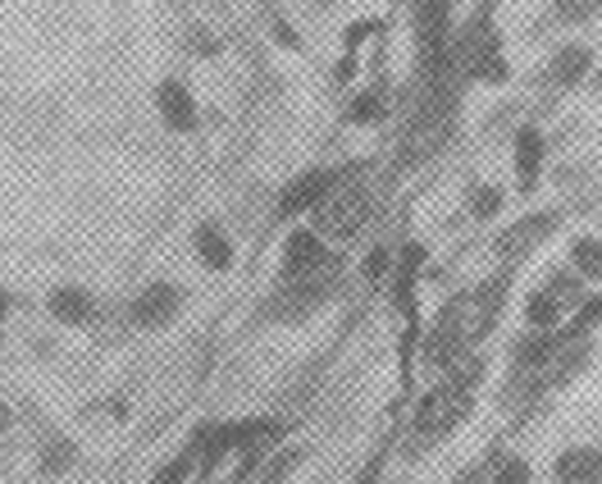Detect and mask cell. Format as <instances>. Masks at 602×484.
Returning <instances> with one entry per match:
<instances>
[{
	"label": "cell",
	"instance_id": "obj_1",
	"mask_svg": "<svg viewBox=\"0 0 602 484\" xmlns=\"http://www.w3.org/2000/svg\"><path fill=\"white\" fill-rule=\"evenodd\" d=\"M370 210H375V178L366 165H352V169H338L328 178L324 197L311 206V229L324 242H352L360 229H366Z\"/></svg>",
	"mask_w": 602,
	"mask_h": 484
},
{
	"label": "cell",
	"instance_id": "obj_2",
	"mask_svg": "<svg viewBox=\"0 0 602 484\" xmlns=\"http://www.w3.org/2000/svg\"><path fill=\"white\" fill-rule=\"evenodd\" d=\"M475 380H479L475 361L461 356L457 366L447 371V380L434 384V388L425 393V403L415 407V435H420V439H438V435H447V430H457V420H461V416L470 411V403H475Z\"/></svg>",
	"mask_w": 602,
	"mask_h": 484
},
{
	"label": "cell",
	"instance_id": "obj_3",
	"mask_svg": "<svg viewBox=\"0 0 602 484\" xmlns=\"http://www.w3.org/2000/svg\"><path fill=\"white\" fill-rule=\"evenodd\" d=\"M334 270H324V275H306V279H283V288L275 293V301H269V320L279 324H297L306 320L311 311H320L328 297H334Z\"/></svg>",
	"mask_w": 602,
	"mask_h": 484
},
{
	"label": "cell",
	"instance_id": "obj_4",
	"mask_svg": "<svg viewBox=\"0 0 602 484\" xmlns=\"http://www.w3.org/2000/svg\"><path fill=\"white\" fill-rule=\"evenodd\" d=\"M324 270H343L334 248L315 229H292L283 242V279H306V275H324Z\"/></svg>",
	"mask_w": 602,
	"mask_h": 484
},
{
	"label": "cell",
	"instance_id": "obj_5",
	"mask_svg": "<svg viewBox=\"0 0 602 484\" xmlns=\"http://www.w3.org/2000/svg\"><path fill=\"white\" fill-rule=\"evenodd\" d=\"M561 216H553V210H538V216H525L516 224H506L498 233V256L502 261H529V252H538L544 242L557 233Z\"/></svg>",
	"mask_w": 602,
	"mask_h": 484
},
{
	"label": "cell",
	"instance_id": "obj_6",
	"mask_svg": "<svg viewBox=\"0 0 602 484\" xmlns=\"http://www.w3.org/2000/svg\"><path fill=\"white\" fill-rule=\"evenodd\" d=\"M593 69H598L593 46H584V42H561V46L548 55V65H544V82L557 87V92H570V87H584Z\"/></svg>",
	"mask_w": 602,
	"mask_h": 484
},
{
	"label": "cell",
	"instance_id": "obj_7",
	"mask_svg": "<svg viewBox=\"0 0 602 484\" xmlns=\"http://www.w3.org/2000/svg\"><path fill=\"white\" fill-rule=\"evenodd\" d=\"M516 151H511V169H516V188L521 193H534L538 188V178H544V165H548V138L544 129H516V142H511Z\"/></svg>",
	"mask_w": 602,
	"mask_h": 484
},
{
	"label": "cell",
	"instance_id": "obj_8",
	"mask_svg": "<svg viewBox=\"0 0 602 484\" xmlns=\"http://www.w3.org/2000/svg\"><path fill=\"white\" fill-rule=\"evenodd\" d=\"M178 307H183V293H178V284H146L137 297H133V307H129V316H133V324L137 329H165L174 316H178Z\"/></svg>",
	"mask_w": 602,
	"mask_h": 484
},
{
	"label": "cell",
	"instance_id": "obj_9",
	"mask_svg": "<svg viewBox=\"0 0 602 484\" xmlns=\"http://www.w3.org/2000/svg\"><path fill=\"white\" fill-rule=\"evenodd\" d=\"M553 484H602V448L570 443L553 462Z\"/></svg>",
	"mask_w": 602,
	"mask_h": 484
},
{
	"label": "cell",
	"instance_id": "obj_10",
	"mask_svg": "<svg viewBox=\"0 0 602 484\" xmlns=\"http://www.w3.org/2000/svg\"><path fill=\"white\" fill-rule=\"evenodd\" d=\"M156 110H160L169 133H192L197 129V97H192V87H183L178 78H165L156 87Z\"/></svg>",
	"mask_w": 602,
	"mask_h": 484
},
{
	"label": "cell",
	"instance_id": "obj_11",
	"mask_svg": "<svg viewBox=\"0 0 602 484\" xmlns=\"http://www.w3.org/2000/svg\"><path fill=\"white\" fill-rule=\"evenodd\" d=\"M328 178H334V169H306V174H297L292 184L283 188V197H279V216H283V220H292L297 210H311V206L324 197Z\"/></svg>",
	"mask_w": 602,
	"mask_h": 484
},
{
	"label": "cell",
	"instance_id": "obj_12",
	"mask_svg": "<svg viewBox=\"0 0 602 484\" xmlns=\"http://www.w3.org/2000/svg\"><path fill=\"white\" fill-rule=\"evenodd\" d=\"M192 248H197L201 265H205V270H215V275L233 270V261H237V252H233V238H228L220 224H197V233H192Z\"/></svg>",
	"mask_w": 602,
	"mask_h": 484
},
{
	"label": "cell",
	"instance_id": "obj_13",
	"mask_svg": "<svg viewBox=\"0 0 602 484\" xmlns=\"http://www.w3.org/2000/svg\"><path fill=\"white\" fill-rule=\"evenodd\" d=\"M46 307H51V316H55L59 324H92V320H97V301H92V293H87V288H74V284L55 288Z\"/></svg>",
	"mask_w": 602,
	"mask_h": 484
},
{
	"label": "cell",
	"instance_id": "obj_14",
	"mask_svg": "<svg viewBox=\"0 0 602 484\" xmlns=\"http://www.w3.org/2000/svg\"><path fill=\"white\" fill-rule=\"evenodd\" d=\"M521 316H525V329H561V324H566V307H561V301H557L548 288H534V293L525 297Z\"/></svg>",
	"mask_w": 602,
	"mask_h": 484
},
{
	"label": "cell",
	"instance_id": "obj_15",
	"mask_svg": "<svg viewBox=\"0 0 602 484\" xmlns=\"http://www.w3.org/2000/svg\"><path fill=\"white\" fill-rule=\"evenodd\" d=\"M570 270L593 288V284H602V238H593V233H584V238H576L570 242Z\"/></svg>",
	"mask_w": 602,
	"mask_h": 484
},
{
	"label": "cell",
	"instance_id": "obj_16",
	"mask_svg": "<svg viewBox=\"0 0 602 484\" xmlns=\"http://www.w3.org/2000/svg\"><path fill=\"white\" fill-rule=\"evenodd\" d=\"M544 288H548V293L561 301L566 311H580L584 301H589V284H584V279H580V275H576V270H570V265H566V270H553Z\"/></svg>",
	"mask_w": 602,
	"mask_h": 484
},
{
	"label": "cell",
	"instance_id": "obj_17",
	"mask_svg": "<svg viewBox=\"0 0 602 484\" xmlns=\"http://www.w3.org/2000/svg\"><path fill=\"white\" fill-rule=\"evenodd\" d=\"M502 206H506V193H502L498 184H475L470 197H466L470 220H498V216H502Z\"/></svg>",
	"mask_w": 602,
	"mask_h": 484
},
{
	"label": "cell",
	"instance_id": "obj_18",
	"mask_svg": "<svg viewBox=\"0 0 602 484\" xmlns=\"http://www.w3.org/2000/svg\"><path fill=\"white\" fill-rule=\"evenodd\" d=\"M602 14V0H553V19L561 28H584Z\"/></svg>",
	"mask_w": 602,
	"mask_h": 484
},
{
	"label": "cell",
	"instance_id": "obj_19",
	"mask_svg": "<svg viewBox=\"0 0 602 484\" xmlns=\"http://www.w3.org/2000/svg\"><path fill=\"white\" fill-rule=\"evenodd\" d=\"M383 87H370V92H360L347 110V124H375V119H383Z\"/></svg>",
	"mask_w": 602,
	"mask_h": 484
},
{
	"label": "cell",
	"instance_id": "obj_20",
	"mask_svg": "<svg viewBox=\"0 0 602 484\" xmlns=\"http://www.w3.org/2000/svg\"><path fill=\"white\" fill-rule=\"evenodd\" d=\"M489 484H534V466L525 458H502L489 475Z\"/></svg>",
	"mask_w": 602,
	"mask_h": 484
},
{
	"label": "cell",
	"instance_id": "obj_21",
	"mask_svg": "<svg viewBox=\"0 0 602 484\" xmlns=\"http://www.w3.org/2000/svg\"><path fill=\"white\" fill-rule=\"evenodd\" d=\"M74 458H78V452H74V443H69V439H51V448L42 452V471H46V475H59V471H65Z\"/></svg>",
	"mask_w": 602,
	"mask_h": 484
},
{
	"label": "cell",
	"instance_id": "obj_22",
	"mask_svg": "<svg viewBox=\"0 0 602 484\" xmlns=\"http://www.w3.org/2000/svg\"><path fill=\"white\" fill-rule=\"evenodd\" d=\"M388 270H393V256H388V248H375L370 261H366V275H370V279H383Z\"/></svg>",
	"mask_w": 602,
	"mask_h": 484
},
{
	"label": "cell",
	"instance_id": "obj_23",
	"mask_svg": "<svg viewBox=\"0 0 602 484\" xmlns=\"http://www.w3.org/2000/svg\"><path fill=\"white\" fill-rule=\"evenodd\" d=\"M188 466H192L188 458H178L174 466H165V471H160L156 480H150V484H183V480H188Z\"/></svg>",
	"mask_w": 602,
	"mask_h": 484
},
{
	"label": "cell",
	"instance_id": "obj_24",
	"mask_svg": "<svg viewBox=\"0 0 602 484\" xmlns=\"http://www.w3.org/2000/svg\"><path fill=\"white\" fill-rule=\"evenodd\" d=\"M297 462H301V452H288V458H279L275 466H269V480H265V484H283V480H288V471H292Z\"/></svg>",
	"mask_w": 602,
	"mask_h": 484
},
{
	"label": "cell",
	"instance_id": "obj_25",
	"mask_svg": "<svg viewBox=\"0 0 602 484\" xmlns=\"http://www.w3.org/2000/svg\"><path fill=\"white\" fill-rule=\"evenodd\" d=\"M188 46H197V51H205V55H215V51H220V42H210L205 28H188Z\"/></svg>",
	"mask_w": 602,
	"mask_h": 484
},
{
	"label": "cell",
	"instance_id": "obj_26",
	"mask_svg": "<svg viewBox=\"0 0 602 484\" xmlns=\"http://www.w3.org/2000/svg\"><path fill=\"white\" fill-rule=\"evenodd\" d=\"M5 316H10V293L0 288V324H5Z\"/></svg>",
	"mask_w": 602,
	"mask_h": 484
},
{
	"label": "cell",
	"instance_id": "obj_27",
	"mask_svg": "<svg viewBox=\"0 0 602 484\" xmlns=\"http://www.w3.org/2000/svg\"><path fill=\"white\" fill-rule=\"evenodd\" d=\"M5 426H10V407H5V403H0V430H5Z\"/></svg>",
	"mask_w": 602,
	"mask_h": 484
},
{
	"label": "cell",
	"instance_id": "obj_28",
	"mask_svg": "<svg viewBox=\"0 0 602 484\" xmlns=\"http://www.w3.org/2000/svg\"><path fill=\"white\" fill-rule=\"evenodd\" d=\"M324 6H334V0H324Z\"/></svg>",
	"mask_w": 602,
	"mask_h": 484
}]
</instances>
